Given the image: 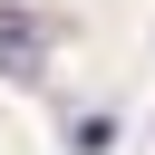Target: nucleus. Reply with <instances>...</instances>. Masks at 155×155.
I'll return each instance as SVG.
<instances>
[{"label": "nucleus", "instance_id": "f257e3e1", "mask_svg": "<svg viewBox=\"0 0 155 155\" xmlns=\"http://www.w3.org/2000/svg\"><path fill=\"white\" fill-rule=\"evenodd\" d=\"M39 48H48V19H39V10H19V0H0V78H29V68H39Z\"/></svg>", "mask_w": 155, "mask_h": 155}, {"label": "nucleus", "instance_id": "f03ea898", "mask_svg": "<svg viewBox=\"0 0 155 155\" xmlns=\"http://www.w3.org/2000/svg\"><path fill=\"white\" fill-rule=\"evenodd\" d=\"M116 145V116H78V155H107Z\"/></svg>", "mask_w": 155, "mask_h": 155}]
</instances>
